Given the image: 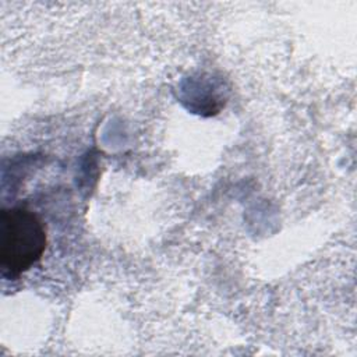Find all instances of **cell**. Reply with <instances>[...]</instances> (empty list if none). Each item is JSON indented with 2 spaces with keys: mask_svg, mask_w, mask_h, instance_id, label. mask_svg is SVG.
<instances>
[{
  "mask_svg": "<svg viewBox=\"0 0 357 357\" xmlns=\"http://www.w3.org/2000/svg\"><path fill=\"white\" fill-rule=\"evenodd\" d=\"M46 248L40 219L25 208L3 209L0 219V264L3 273L18 276L36 264Z\"/></svg>",
  "mask_w": 357,
  "mask_h": 357,
  "instance_id": "cell-1",
  "label": "cell"
}]
</instances>
